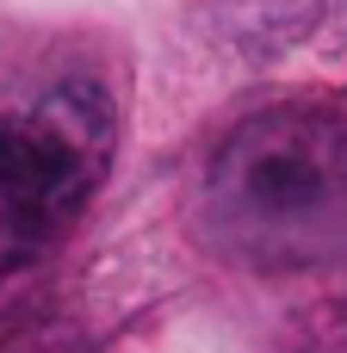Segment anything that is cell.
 Instances as JSON below:
<instances>
[{
	"mask_svg": "<svg viewBox=\"0 0 347 353\" xmlns=\"http://www.w3.org/2000/svg\"><path fill=\"white\" fill-rule=\"evenodd\" d=\"M211 230L248 267H323L347 254V112L273 105L230 130L205 192Z\"/></svg>",
	"mask_w": 347,
	"mask_h": 353,
	"instance_id": "obj_1",
	"label": "cell"
},
{
	"mask_svg": "<svg viewBox=\"0 0 347 353\" xmlns=\"http://www.w3.org/2000/svg\"><path fill=\"white\" fill-rule=\"evenodd\" d=\"M112 99L93 81L50 87L25 118L0 130V267L37 254L68 223L112 161Z\"/></svg>",
	"mask_w": 347,
	"mask_h": 353,
	"instance_id": "obj_2",
	"label": "cell"
}]
</instances>
